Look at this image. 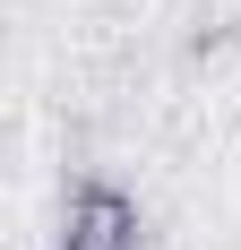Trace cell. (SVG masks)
I'll use <instances>...</instances> for the list:
<instances>
[{"instance_id":"1","label":"cell","mask_w":241,"mask_h":250,"mask_svg":"<svg viewBox=\"0 0 241 250\" xmlns=\"http://www.w3.org/2000/svg\"><path fill=\"white\" fill-rule=\"evenodd\" d=\"M60 250H138V199L112 181H78L60 216Z\"/></svg>"}]
</instances>
